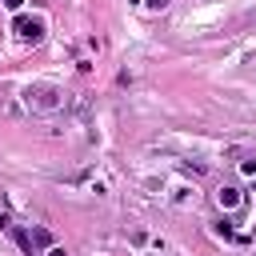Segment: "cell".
<instances>
[{"mask_svg": "<svg viewBox=\"0 0 256 256\" xmlns=\"http://www.w3.org/2000/svg\"><path fill=\"white\" fill-rule=\"evenodd\" d=\"M24 104L32 112H56V108H64V88H56V84H28L24 88Z\"/></svg>", "mask_w": 256, "mask_h": 256, "instance_id": "cell-1", "label": "cell"}, {"mask_svg": "<svg viewBox=\"0 0 256 256\" xmlns=\"http://www.w3.org/2000/svg\"><path fill=\"white\" fill-rule=\"evenodd\" d=\"M16 36L20 40H40L44 36V20H36V16H16Z\"/></svg>", "mask_w": 256, "mask_h": 256, "instance_id": "cell-2", "label": "cell"}, {"mask_svg": "<svg viewBox=\"0 0 256 256\" xmlns=\"http://www.w3.org/2000/svg\"><path fill=\"white\" fill-rule=\"evenodd\" d=\"M240 200H244V196H240V188H236V184H224V188L216 192V204H220L224 212H228V208H236Z\"/></svg>", "mask_w": 256, "mask_h": 256, "instance_id": "cell-3", "label": "cell"}, {"mask_svg": "<svg viewBox=\"0 0 256 256\" xmlns=\"http://www.w3.org/2000/svg\"><path fill=\"white\" fill-rule=\"evenodd\" d=\"M28 240H32V248H52V236H48L44 228H32V232H28Z\"/></svg>", "mask_w": 256, "mask_h": 256, "instance_id": "cell-4", "label": "cell"}, {"mask_svg": "<svg viewBox=\"0 0 256 256\" xmlns=\"http://www.w3.org/2000/svg\"><path fill=\"white\" fill-rule=\"evenodd\" d=\"M216 236H224V240H236V232H232V224H228V220H216Z\"/></svg>", "mask_w": 256, "mask_h": 256, "instance_id": "cell-5", "label": "cell"}, {"mask_svg": "<svg viewBox=\"0 0 256 256\" xmlns=\"http://www.w3.org/2000/svg\"><path fill=\"white\" fill-rule=\"evenodd\" d=\"M240 172H248V176H256V152H252V156H244V160H240Z\"/></svg>", "mask_w": 256, "mask_h": 256, "instance_id": "cell-6", "label": "cell"}, {"mask_svg": "<svg viewBox=\"0 0 256 256\" xmlns=\"http://www.w3.org/2000/svg\"><path fill=\"white\" fill-rule=\"evenodd\" d=\"M148 8H152V12H164V8H168V0H148Z\"/></svg>", "mask_w": 256, "mask_h": 256, "instance_id": "cell-7", "label": "cell"}, {"mask_svg": "<svg viewBox=\"0 0 256 256\" xmlns=\"http://www.w3.org/2000/svg\"><path fill=\"white\" fill-rule=\"evenodd\" d=\"M44 256H68V252H64V248H60V244H52V248H48V252H44Z\"/></svg>", "mask_w": 256, "mask_h": 256, "instance_id": "cell-8", "label": "cell"}, {"mask_svg": "<svg viewBox=\"0 0 256 256\" xmlns=\"http://www.w3.org/2000/svg\"><path fill=\"white\" fill-rule=\"evenodd\" d=\"M0 4H4V8H12V12H20V4H24V0H0Z\"/></svg>", "mask_w": 256, "mask_h": 256, "instance_id": "cell-9", "label": "cell"}]
</instances>
